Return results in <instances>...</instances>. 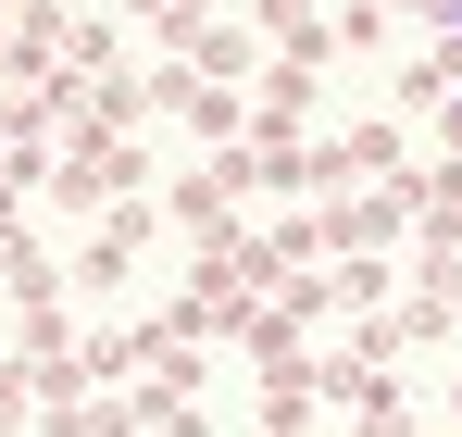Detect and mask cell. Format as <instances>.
Instances as JSON below:
<instances>
[{"label":"cell","mask_w":462,"mask_h":437,"mask_svg":"<svg viewBox=\"0 0 462 437\" xmlns=\"http://www.w3.org/2000/svg\"><path fill=\"white\" fill-rule=\"evenodd\" d=\"M438 38H450V63H462V0H438Z\"/></svg>","instance_id":"1"}]
</instances>
